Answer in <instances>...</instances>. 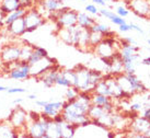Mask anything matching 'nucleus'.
I'll return each instance as SVG.
<instances>
[{
    "label": "nucleus",
    "mask_w": 150,
    "mask_h": 138,
    "mask_svg": "<svg viewBox=\"0 0 150 138\" xmlns=\"http://www.w3.org/2000/svg\"><path fill=\"white\" fill-rule=\"evenodd\" d=\"M75 71L76 76H77L76 88L79 91L91 92L92 93L96 84L104 77V74L101 72L100 70L89 69L83 65H78L75 68Z\"/></svg>",
    "instance_id": "1"
},
{
    "label": "nucleus",
    "mask_w": 150,
    "mask_h": 138,
    "mask_svg": "<svg viewBox=\"0 0 150 138\" xmlns=\"http://www.w3.org/2000/svg\"><path fill=\"white\" fill-rule=\"evenodd\" d=\"M2 66L6 68L7 77L11 80L16 81H23V80L30 79V64L26 60H18L13 63L2 64Z\"/></svg>",
    "instance_id": "2"
},
{
    "label": "nucleus",
    "mask_w": 150,
    "mask_h": 138,
    "mask_svg": "<svg viewBox=\"0 0 150 138\" xmlns=\"http://www.w3.org/2000/svg\"><path fill=\"white\" fill-rule=\"evenodd\" d=\"M50 20L55 22L57 30L62 29V28L75 26L77 25V21H78V11L75 9L64 7L58 12L52 14Z\"/></svg>",
    "instance_id": "3"
},
{
    "label": "nucleus",
    "mask_w": 150,
    "mask_h": 138,
    "mask_svg": "<svg viewBox=\"0 0 150 138\" xmlns=\"http://www.w3.org/2000/svg\"><path fill=\"white\" fill-rule=\"evenodd\" d=\"M120 47V41H117L115 36H108L94 46L91 52L100 58H112L116 53H118Z\"/></svg>",
    "instance_id": "4"
},
{
    "label": "nucleus",
    "mask_w": 150,
    "mask_h": 138,
    "mask_svg": "<svg viewBox=\"0 0 150 138\" xmlns=\"http://www.w3.org/2000/svg\"><path fill=\"white\" fill-rule=\"evenodd\" d=\"M52 118H48L44 114H41V117L35 121H29L26 125V133L30 138H46L47 128Z\"/></svg>",
    "instance_id": "5"
},
{
    "label": "nucleus",
    "mask_w": 150,
    "mask_h": 138,
    "mask_svg": "<svg viewBox=\"0 0 150 138\" xmlns=\"http://www.w3.org/2000/svg\"><path fill=\"white\" fill-rule=\"evenodd\" d=\"M23 19H24L26 33H32L46 23V19L35 9V7L28 9L23 16Z\"/></svg>",
    "instance_id": "6"
},
{
    "label": "nucleus",
    "mask_w": 150,
    "mask_h": 138,
    "mask_svg": "<svg viewBox=\"0 0 150 138\" xmlns=\"http://www.w3.org/2000/svg\"><path fill=\"white\" fill-rule=\"evenodd\" d=\"M29 112H26L21 105H16L14 109L11 110V112L7 117L11 125L17 128V130H26V125L29 122Z\"/></svg>",
    "instance_id": "7"
},
{
    "label": "nucleus",
    "mask_w": 150,
    "mask_h": 138,
    "mask_svg": "<svg viewBox=\"0 0 150 138\" xmlns=\"http://www.w3.org/2000/svg\"><path fill=\"white\" fill-rule=\"evenodd\" d=\"M21 55V44L10 43L6 44L0 50V62L1 64H9L20 60Z\"/></svg>",
    "instance_id": "8"
},
{
    "label": "nucleus",
    "mask_w": 150,
    "mask_h": 138,
    "mask_svg": "<svg viewBox=\"0 0 150 138\" xmlns=\"http://www.w3.org/2000/svg\"><path fill=\"white\" fill-rule=\"evenodd\" d=\"M56 64H57L56 59L52 58L50 56H46V57L38 59V62H35V63L30 65V75H31V78L38 79L42 74H44L46 70H48L50 68H52Z\"/></svg>",
    "instance_id": "9"
},
{
    "label": "nucleus",
    "mask_w": 150,
    "mask_h": 138,
    "mask_svg": "<svg viewBox=\"0 0 150 138\" xmlns=\"http://www.w3.org/2000/svg\"><path fill=\"white\" fill-rule=\"evenodd\" d=\"M126 6L137 17L150 19V0H132Z\"/></svg>",
    "instance_id": "10"
},
{
    "label": "nucleus",
    "mask_w": 150,
    "mask_h": 138,
    "mask_svg": "<svg viewBox=\"0 0 150 138\" xmlns=\"http://www.w3.org/2000/svg\"><path fill=\"white\" fill-rule=\"evenodd\" d=\"M150 126V122L146 120L142 116H135L132 118V121L129 123V130H132V133L134 134L128 135L129 137H144V134L146 133V130H148V127Z\"/></svg>",
    "instance_id": "11"
},
{
    "label": "nucleus",
    "mask_w": 150,
    "mask_h": 138,
    "mask_svg": "<svg viewBox=\"0 0 150 138\" xmlns=\"http://www.w3.org/2000/svg\"><path fill=\"white\" fill-rule=\"evenodd\" d=\"M4 32L7 33V35H10L13 38H19L23 36L26 33V29H25V23L23 17L19 18L17 20H14L13 22L9 23L4 26V29L2 30Z\"/></svg>",
    "instance_id": "12"
},
{
    "label": "nucleus",
    "mask_w": 150,
    "mask_h": 138,
    "mask_svg": "<svg viewBox=\"0 0 150 138\" xmlns=\"http://www.w3.org/2000/svg\"><path fill=\"white\" fill-rule=\"evenodd\" d=\"M60 69H62V67L59 66L58 64H56L52 68H50L48 70H46L44 74L40 76L38 80L42 82L45 88H53L54 86H56V79H57V76H58V72Z\"/></svg>",
    "instance_id": "13"
},
{
    "label": "nucleus",
    "mask_w": 150,
    "mask_h": 138,
    "mask_svg": "<svg viewBox=\"0 0 150 138\" xmlns=\"http://www.w3.org/2000/svg\"><path fill=\"white\" fill-rule=\"evenodd\" d=\"M65 101H48L45 106H43V114L48 118H54L56 115L62 114Z\"/></svg>",
    "instance_id": "14"
},
{
    "label": "nucleus",
    "mask_w": 150,
    "mask_h": 138,
    "mask_svg": "<svg viewBox=\"0 0 150 138\" xmlns=\"http://www.w3.org/2000/svg\"><path fill=\"white\" fill-rule=\"evenodd\" d=\"M0 138H19L17 128H14L7 118L0 120Z\"/></svg>",
    "instance_id": "15"
},
{
    "label": "nucleus",
    "mask_w": 150,
    "mask_h": 138,
    "mask_svg": "<svg viewBox=\"0 0 150 138\" xmlns=\"http://www.w3.org/2000/svg\"><path fill=\"white\" fill-rule=\"evenodd\" d=\"M75 26L70 28H62L57 30V36L63 43L66 45L74 46V33H75Z\"/></svg>",
    "instance_id": "16"
},
{
    "label": "nucleus",
    "mask_w": 150,
    "mask_h": 138,
    "mask_svg": "<svg viewBox=\"0 0 150 138\" xmlns=\"http://www.w3.org/2000/svg\"><path fill=\"white\" fill-rule=\"evenodd\" d=\"M108 72L112 74L113 76L123 74V59H122L120 53H116L111 58L110 65L108 66Z\"/></svg>",
    "instance_id": "17"
},
{
    "label": "nucleus",
    "mask_w": 150,
    "mask_h": 138,
    "mask_svg": "<svg viewBox=\"0 0 150 138\" xmlns=\"http://www.w3.org/2000/svg\"><path fill=\"white\" fill-rule=\"evenodd\" d=\"M90 30L89 29H82L80 31V36H79V42H78V46L77 48L81 52H88L91 50L90 47Z\"/></svg>",
    "instance_id": "18"
},
{
    "label": "nucleus",
    "mask_w": 150,
    "mask_h": 138,
    "mask_svg": "<svg viewBox=\"0 0 150 138\" xmlns=\"http://www.w3.org/2000/svg\"><path fill=\"white\" fill-rule=\"evenodd\" d=\"M46 11L50 13V18L52 14L58 12L62 8L65 7L63 0H41Z\"/></svg>",
    "instance_id": "19"
},
{
    "label": "nucleus",
    "mask_w": 150,
    "mask_h": 138,
    "mask_svg": "<svg viewBox=\"0 0 150 138\" xmlns=\"http://www.w3.org/2000/svg\"><path fill=\"white\" fill-rule=\"evenodd\" d=\"M19 8H21L20 0H0V10L6 14L16 11Z\"/></svg>",
    "instance_id": "20"
},
{
    "label": "nucleus",
    "mask_w": 150,
    "mask_h": 138,
    "mask_svg": "<svg viewBox=\"0 0 150 138\" xmlns=\"http://www.w3.org/2000/svg\"><path fill=\"white\" fill-rule=\"evenodd\" d=\"M96 22V19L90 17L87 12H78L77 25H79L80 28H82V29H90Z\"/></svg>",
    "instance_id": "21"
},
{
    "label": "nucleus",
    "mask_w": 150,
    "mask_h": 138,
    "mask_svg": "<svg viewBox=\"0 0 150 138\" xmlns=\"http://www.w3.org/2000/svg\"><path fill=\"white\" fill-rule=\"evenodd\" d=\"M46 56H48V53H47V50L45 48L33 45V50H32V53H31L29 59H28V63L31 65V64L35 63V62H38V59L46 57Z\"/></svg>",
    "instance_id": "22"
},
{
    "label": "nucleus",
    "mask_w": 150,
    "mask_h": 138,
    "mask_svg": "<svg viewBox=\"0 0 150 138\" xmlns=\"http://www.w3.org/2000/svg\"><path fill=\"white\" fill-rule=\"evenodd\" d=\"M89 30L91 32H99V33L103 34L105 38H108V36H116V34L114 33L113 31H111V28L108 24H102V23L96 22Z\"/></svg>",
    "instance_id": "23"
},
{
    "label": "nucleus",
    "mask_w": 150,
    "mask_h": 138,
    "mask_svg": "<svg viewBox=\"0 0 150 138\" xmlns=\"http://www.w3.org/2000/svg\"><path fill=\"white\" fill-rule=\"evenodd\" d=\"M106 111L104 110L103 106H100V105H96V104H91V106L88 110V116L90 120H100L102 115L105 113Z\"/></svg>",
    "instance_id": "24"
},
{
    "label": "nucleus",
    "mask_w": 150,
    "mask_h": 138,
    "mask_svg": "<svg viewBox=\"0 0 150 138\" xmlns=\"http://www.w3.org/2000/svg\"><path fill=\"white\" fill-rule=\"evenodd\" d=\"M112 98H110L108 96H103V94H99V93H94L92 92V98H91V102L92 104H96V105H100V106H105L106 104L113 102Z\"/></svg>",
    "instance_id": "25"
},
{
    "label": "nucleus",
    "mask_w": 150,
    "mask_h": 138,
    "mask_svg": "<svg viewBox=\"0 0 150 138\" xmlns=\"http://www.w3.org/2000/svg\"><path fill=\"white\" fill-rule=\"evenodd\" d=\"M25 11H26V9L19 8L18 10H16V11L7 13V14H6V19H4V23H6V25L9 24V23H11V22H13L14 20L19 19V18H22L25 14Z\"/></svg>",
    "instance_id": "26"
},
{
    "label": "nucleus",
    "mask_w": 150,
    "mask_h": 138,
    "mask_svg": "<svg viewBox=\"0 0 150 138\" xmlns=\"http://www.w3.org/2000/svg\"><path fill=\"white\" fill-rule=\"evenodd\" d=\"M60 75L70 84V86L76 87L77 84V76H76L75 69H60Z\"/></svg>",
    "instance_id": "27"
},
{
    "label": "nucleus",
    "mask_w": 150,
    "mask_h": 138,
    "mask_svg": "<svg viewBox=\"0 0 150 138\" xmlns=\"http://www.w3.org/2000/svg\"><path fill=\"white\" fill-rule=\"evenodd\" d=\"M93 92H94V93H99V94H103V96H110L108 84H106V80H105L104 78H102V79H101L100 81L96 84Z\"/></svg>",
    "instance_id": "28"
},
{
    "label": "nucleus",
    "mask_w": 150,
    "mask_h": 138,
    "mask_svg": "<svg viewBox=\"0 0 150 138\" xmlns=\"http://www.w3.org/2000/svg\"><path fill=\"white\" fill-rule=\"evenodd\" d=\"M32 50H33V44H30L29 42L21 43V55H20V59L28 62V59H29Z\"/></svg>",
    "instance_id": "29"
},
{
    "label": "nucleus",
    "mask_w": 150,
    "mask_h": 138,
    "mask_svg": "<svg viewBox=\"0 0 150 138\" xmlns=\"http://www.w3.org/2000/svg\"><path fill=\"white\" fill-rule=\"evenodd\" d=\"M90 32H91V31H90ZM104 38H105L104 35L99 33V32H91V33H90V47H91V50L94 46L98 45Z\"/></svg>",
    "instance_id": "30"
},
{
    "label": "nucleus",
    "mask_w": 150,
    "mask_h": 138,
    "mask_svg": "<svg viewBox=\"0 0 150 138\" xmlns=\"http://www.w3.org/2000/svg\"><path fill=\"white\" fill-rule=\"evenodd\" d=\"M79 90L76 88V87H68L66 89V92H65V98H66V101H72L78 98V94H79Z\"/></svg>",
    "instance_id": "31"
},
{
    "label": "nucleus",
    "mask_w": 150,
    "mask_h": 138,
    "mask_svg": "<svg viewBox=\"0 0 150 138\" xmlns=\"http://www.w3.org/2000/svg\"><path fill=\"white\" fill-rule=\"evenodd\" d=\"M56 86H59V87H64V88H68V87H71L70 84L67 81L63 76L60 75V70L58 72V76H57V79H56Z\"/></svg>",
    "instance_id": "32"
},
{
    "label": "nucleus",
    "mask_w": 150,
    "mask_h": 138,
    "mask_svg": "<svg viewBox=\"0 0 150 138\" xmlns=\"http://www.w3.org/2000/svg\"><path fill=\"white\" fill-rule=\"evenodd\" d=\"M99 12H100V16H103V17L110 19V20H112L113 18L116 16V13H114L112 10H110V9H108V8L99 9Z\"/></svg>",
    "instance_id": "33"
},
{
    "label": "nucleus",
    "mask_w": 150,
    "mask_h": 138,
    "mask_svg": "<svg viewBox=\"0 0 150 138\" xmlns=\"http://www.w3.org/2000/svg\"><path fill=\"white\" fill-rule=\"evenodd\" d=\"M117 16H120L122 18H126L129 16V9L127 7H124V6H120L116 8V11H115Z\"/></svg>",
    "instance_id": "34"
},
{
    "label": "nucleus",
    "mask_w": 150,
    "mask_h": 138,
    "mask_svg": "<svg viewBox=\"0 0 150 138\" xmlns=\"http://www.w3.org/2000/svg\"><path fill=\"white\" fill-rule=\"evenodd\" d=\"M86 11L90 14H93V16H100V12H99V9L94 4H89L86 6Z\"/></svg>",
    "instance_id": "35"
},
{
    "label": "nucleus",
    "mask_w": 150,
    "mask_h": 138,
    "mask_svg": "<svg viewBox=\"0 0 150 138\" xmlns=\"http://www.w3.org/2000/svg\"><path fill=\"white\" fill-rule=\"evenodd\" d=\"M34 4H35V0H20L21 8H24L26 10L30 8H33Z\"/></svg>",
    "instance_id": "36"
},
{
    "label": "nucleus",
    "mask_w": 150,
    "mask_h": 138,
    "mask_svg": "<svg viewBox=\"0 0 150 138\" xmlns=\"http://www.w3.org/2000/svg\"><path fill=\"white\" fill-rule=\"evenodd\" d=\"M142 109V103H132V104L129 105V112H135V113H138Z\"/></svg>",
    "instance_id": "37"
},
{
    "label": "nucleus",
    "mask_w": 150,
    "mask_h": 138,
    "mask_svg": "<svg viewBox=\"0 0 150 138\" xmlns=\"http://www.w3.org/2000/svg\"><path fill=\"white\" fill-rule=\"evenodd\" d=\"M7 92H8L9 94H18V93H24L25 89L18 88V87H13V88H8Z\"/></svg>",
    "instance_id": "38"
},
{
    "label": "nucleus",
    "mask_w": 150,
    "mask_h": 138,
    "mask_svg": "<svg viewBox=\"0 0 150 138\" xmlns=\"http://www.w3.org/2000/svg\"><path fill=\"white\" fill-rule=\"evenodd\" d=\"M111 21L114 23V24H116V25H121V24H123V23H125L126 22V20L124 19V18H122V17H120V16H115V17L113 18Z\"/></svg>",
    "instance_id": "39"
},
{
    "label": "nucleus",
    "mask_w": 150,
    "mask_h": 138,
    "mask_svg": "<svg viewBox=\"0 0 150 138\" xmlns=\"http://www.w3.org/2000/svg\"><path fill=\"white\" fill-rule=\"evenodd\" d=\"M29 121H35V120H38L40 117H41V114L38 113V112H35V111H31L29 112Z\"/></svg>",
    "instance_id": "40"
},
{
    "label": "nucleus",
    "mask_w": 150,
    "mask_h": 138,
    "mask_svg": "<svg viewBox=\"0 0 150 138\" xmlns=\"http://www.w3.org/2000/svg\"><path fill=\"white\" fill-rule=\"evenodd\" d=\"M4 19H6V13L2 12V11L0 10V32H1V30H4V26H6Z\"/></svg>",
    "instance_id": "41"
},
{
    "label": "nucleus",
    "mask_w": 150,
    "mask_h": 138,
    "mask_svg": "<svg viewBox=\"0 0 150 138\" xmlns=\"http://www.w3.org/2000/svg\"><path fill=\"white\" fill-rule=\"evenodd\" d=\"M120 26V31L121 32H128V31H132V28H130V24H128L127 22L123 23V24L118 25Z\"/></svg>",
    "instance_id": "42"
},
{
    "label": "nucleus",
    "mask_w": 150,
    "mask_h": 138,
    "mask_svg": "<svg viewBox=\"0 0 150 138\" xmlns=\"http://www.w3.org/2000/svg\"><path fill=\"white\" fill-rule=\"evenodd\" d=\"M130 28H132V31H136V32H138V33H140V34H144V30L139 26V25L137 24H135V23H130Z\"/></svg>",
    "instance_id": "43"
},
{
    "label": "nucleus",
    "mask_w": 150,
    "mask_h": 138,
    "mask_svg": "<svg viewBox=\"0 0 150 138\" xmlns=\"http://www.w3.org/2000/svg\"><path fill=\"white\" fill-rule=\"evenodd\" d=\"M142 116L145 117L146 120H148V121L150 122V105L147 108L145 111H144V114H142Z\"/></svg>",
    "instance_id": "44"
},
{
    "label": "nucleus",
    "mask_w": 150,
    "mask_h": 138,
    "mask_svg": "<svg viewBox=\"0 0 150 138\" xmlns=\"http://www.w3.org/2000/svg\"><path fill=\"white\" fill-rule=\"evenodd\" d=\"M47 102H48V101L35 100V104H36V106H38V108H43V106H45V105L47 104Z\"/></svg>",
    "instance_id": "45"
},
{
    "label": "nucleus",
    "mask_w": 150,
    "mask_h": 138,
    "mask_svg": "<svg viewBox=\"0 0 150 138\" xmlns=\"http://www.w3.org/2000/svg\"><path fill=\"white\" fill-rule=\"evenodd\" d=\"M93 1V4H96V6H101V7H105L106 6V2H105L104 0H91Z\"/></svg>",
    "instance_id": "46"
},
{
    "label": "nucleus",
    "mask_w": 150,
    "mask_h": 138,
    "mask_svg": "<svg viewBox=\"0 0 150 138\" xmlns=\"http://www.w3.org/2000/svg\"><path fill=\"white\" fill-rule=\"evenodd\" d=\"M23 102V99L22 98H18V99H14V100L12 101V104L13 105H20Z\"/></svg>",
    "instance_id": "47"
},
{
    "label": "nucleus",
    "mask_w": 150,
    "mask_h": 138,
    "mask_svg": "<svg viewBox=\"0 0 150 138\" xmlns=\"http://www.w3.org/2000/svg\"><path fill=\"white\" fill-rule=\"evenodd\" d=\"M142 65H145V66H150V57L142 59Z\"/></svg>",
    "instance_id": "48"
},
{
    "label": "nucleus",
    "mask_w": 150,
    "mask_h": 138,
    "mask_svg": "<svg viewBox=\"0 0 150 138\" xmlns=\"http://www.w3.org/2000/svg\"><path fill=\"white\" fill-rule=\"evenodd\" d=\"M126 41L129 43V44H133V45H137V42L134 40L133 38H125Z\"/></svg>",
    "instance_id": "49"
},
{
    "label": "nucleus",
    "mask_w": 150,
    "mask_h": 138,
    "mask_svg": "<svg viewBox=\"0 0 150 138\" xmlns=\"http://www.w3.org/2000/svg\"><path fill=\"white\" fill-rule=\"evenodd\" d=\"M106 136H108V138H114V137H116V134H115V130L113 132V130H110L108 134H106Z\"/></svg>",
    "instance_id": "50"
},
{
    "label": "nucleus",
    "mask_w": 150,
    "mask_h": 138,
    "mask_svg": "<svg viewBox=\"0 0 150 138\" xmlns=\"http://www.w3.org/2000/svg\"><path fill=\"white\" fill-rule=\"evenodd\" d=\"M26 98H28L29 100H36L38 96H36V94H28V96H26Z\"/></svg>",
    "instance_id": "51"
},
{
    "label": "nucleus",
    "mask_w": 150,
    "mask_h": 138,
    "mask_svg": "<svg viewBox=\"0 0 150 138\" xmlns=\"http://www.w3.org/2000/svg\"><path fill=\"white\" fill-rule=\"evenodd\" d=\"M144 137L150 138V126H149V127H148V130H146V133L144 134Z\"/></svg>",
    "instance_id": "52"
},
{
    "label": "nucleus",
    "mask_w": 150,
    "mask_h": 138,
    "mask_svg": "<svg viewBox=\"0 0 150 138\" xmlns=\"http://www.w3.org/2000/svg\"><path fill=\"white\" fill-rule=\"evenodd\" d=\"M8 90V87H6V86H0V92H7Z\"/></svg>",
    "instance_id": "53"
},
{
    "label": "nucleus",
    "mask_w": 150,
    "mask_h": 138,
    "mask_svg": "<svg viewBox=\"0 0 150 138\" xmlns=\"http://www.w3.org/2000/svg\"><path fill=\"white\" fill-rule=\"evenodd\" d=\"M123 1H124L125 4H127V2H129V1H132V0H123Z\"/></svg>",
    "instance_id": "54"
},
{
    "label": "nucleus",
    "mask_w": 150,
    "mask_h": 138,
    "mask_svg": "<svg viewBox=\"0 0 150 138\" xmlns=\"http://www.w3.org/2000/svg\"><path fill=\"white\" fill-rule=\"evenodd\" d=\"M78 1H81V2H84V1H87V0H78Z\"/></svg>",
    "instance_id": "55"
},
{
    "label": "nucleus",
    "mask_w": 150,
    "mask_h": 138,
    "mask_svg": "<svg viewBox=\"0 0 150 138\" xmlns=\"http://www.w3.org/2000/svg\"><path fill=\"white\" fill-rule=\"evenodd\" d=\"M105 2H108V1H112V0H104Z\"/></svg>",
    "instance_id": "56"
},
{
    "label": "nucleus",
    "mask_w": 150,
    "mask_h": 138,
    "mask_svg": "<svg viewBox=\"0 0 150 138\" xmlns=\"http://www.w3.org/2000/svg\"><path fill=\"white\" fill-rule=\"evenodd\" d=\"M113 2H116V1H118V0H112Z\"/></svg>",
    "instance_id": "57"
},
{
    "label": "nucleus",
    "mask_w": 150,
    "mask_h": 138,
    "mask_svg": "<svg viewBox=\"0 0 150 138\" xmlns=\"http://www.w3.org/2000/svg\"><path fill=\"white\" fill-rule=\"evenodd\" d=\"M148 44H149V46H150V40H148Z\"/></svg>",
    "instance_id": "58"
},
{
    "label": "nucleus",
    "mask_w": 150,
    "mask_h": 138,
    "mask_svg": "<svg viewBox=\"0 0 150 138\" xmlns=\"http://www.w3.org/2000/svg\"><path fill=\"white\" fill-rule=\"evenodd\" d=\"M149 33H150V30H149Z\"/></svg>",
    "instance_id": "59"
},
{
    "label": "nucleus",
    "mask_w": 150,
    "mask_h": 138,
    "mask_svg": "<svg viewBox=\"0 0 150 138\" xmlns=\"http://www.w3.org/2000/svg\"><path fill=\"white\" fill-rule=\"evenodd\" d=\"M35 1H36V0H35Z\"/></svg>",
    "instance_id": "60"
}]
</instances>
